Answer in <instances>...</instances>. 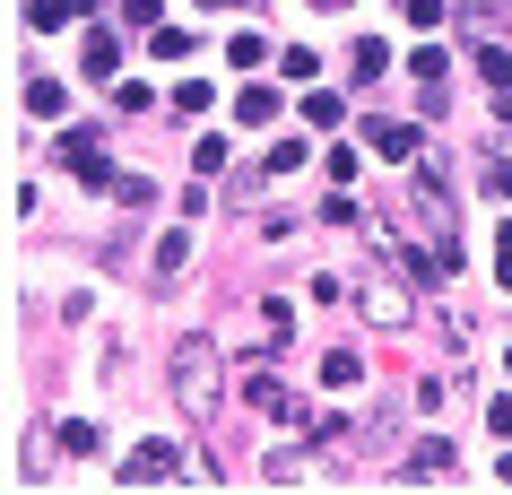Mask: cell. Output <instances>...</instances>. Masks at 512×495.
<instances>
[{"label":"cell","instance_id":"cell-1","mask_svg":"<svg viewBox=\"0 0 512 495\" xmlns=\"http://www.w3.org/2000/svg\"><path fill=\"white\" fill-rule=\"evenodd\" d=\"M217 348L209 339H183V348H174V365H165V383H174V409L191 417V426H209L217 417Z\"/></svg>","mask_w":512,"mask_h":495},{"label":"cell","instance_id":"cell-2","mask_svg":"<svg viewBox=\"0 0 512 495\" xmlns=\"http://www.w3.org/2000/svg\"><path fill=\"white\" fill-rule=\"evenodd\" d=\"M183 478V452L174 443H131L122 452V487H174Z\"/></svg>","mask_w":512,"mask_h":495},{"label":"cell","instance_id":"cell-3","mask_svg":"<svg viewBox=\"0 0 512 495\" xmlns=\"http://www.w3.org/2000/svg\"><path fill=\"white\" fill-rule=\"evenodd\" d=\"M61 165H70L79 183H96V192L113 183V165H105V139H96V131H70V139H61Z\"/></svg>","mask_w":512,"mask_h":495},{"label":"cell","instance_id":"cell-4","mask_svg":"<svg viewBox=\"0 0 512 495\" xmlns=\"http://www.w3.org/2000/svg\"><path fill=\"white\" fill-rule=\"evenodd\" d=\"M183 270H191V226H165L157 252H148V278H157V287H174Z\"/></svg>","mask_w":512,"mask_h":495},{"label":"cell","instance_id":"cell-5","mask_svg":"<svg viewBox=\"0 0 512 495\" xmlns=\"http://www.w3.org/2000/svg\"><path fill=\"white\" fill-rule=\"evenodd\" d=\"M356 304H365V322H374V330H408V322H417V313H408V296H400V287H382V278H374Z\"/></svg>","mask_w":512,"mask_h":495},{"label":"cell","instance_id":"cell-6","mask_svg":"<svg viewBox=\"0 0 512 495\" xmlns=\"http://www.w3.org/2000/svg\"><path fill=\"white\" fill-rule=\"evenodd\" d=\"M243 391H252V409L287 417V426H296V417H304V400H296V391H287V383H278V374H252V383H243Z\"/></svg>","mask_w":512,"mask_h":495},{"label":"cell","instance_id":"cell-7","mask_svg":"<svg viewBox=\"0 0 512 495\" xmlns=\"http://www.w3.org/2000/svg\"><path fill=\"white\" fill-rule=\"evenodd\" d=\"M365 148H374V157H426L408 122H365Z\"/></svg>","mask_w":512,"mask_h":495},{"label":"cell","instance_id":"cell-8","mask_svg":"<svg viewBox=\"0 0 512 495\" xmlns=\"http://www.w3.org/2000/svg\"><path fill=\"white\" fill-rule=\"evenodd\" d=\"M79 70H87V79H113V70H122V44H113L105 27H87V44H79Z\"/></svg>","mask_w":512,"mask_h":495},{"label":"cell","instance_id":"cell-9","mask_svg":"<svg viewBox=\"0 0 512 495\" xmlns=\"http://www.w3.org/2000/svg\"><path fill=\"white\" fill-rule=\"evenodd\" d=\"M70 18H96V0H35V9H27V27H35V35L70 27Z\"/></svg>","mask_w":512,"mask_h":495},{"label":"cell","instance_id":"cell-10","mask_svg":"<svg viewBox=\"0 0 512 495\" xmlns=\"http://www.w3.org/2000/svg\"><path fill=\"white\" fill-rule=\"evenodd\" d=\"M400 469H408V478H452V443H443V435H426Z\"/></svg>","mask_w":512,"mask_h":495},{"label":"cell","instance_id":"cell-11","mask_svg":"<svg viewBox=\"0 0 512 495\" xmlns=\"http://www.w3.org/2000/svg\"><path fill=\"white\" fill-rule=\"evenodd\" d=\"M261 478H270V487H296V478H313V461H304V452H287V443H278L270 461H261Z\"/></svg>","mask_w":512,"mask_h":495},{"label":"cell","instance_id":"cell-12","mask_svg":"<svg viewBox=\"0 0 512 495\" xmlns=\"http://www.w3.org/2000/svg\"><path fill=\"white\" fill-rule=\"evenodd\" d=\"M322 383H330V391L365 383V357H356V348H330V357H322Z\"/></svg>","mask_w":512,"mask_h":495},{"label":"cell","instance_id":"cell-13","mask_svg":"<svg viewBox=\"0 0 512 495\" xmlns=\"http://www.w3.org/2000/svg\"><path fill=\"white\" fill-rule=\"evenodd\" d=\"M304 122H313V131H339V122H348V105H339L330 87H313V96H304Z\"/></svg>","mask_w":512,"mask_h":495},{"label":"cell","instance_id":"cell-14","mask_svg":"<svg viewBox=\"0 0 512 495\" xmlns=\"http://www.w3.org/2000/svg\"><path fill=\"white\" fill-rule=\"evenodd\" d=\"M105 192L122 200V209H157V183H148V174H113Z\"/></svg>","mask_w":512,"mask_h":495},{"label":"cell","instance_id":"cell-15","mask_svg":"<svg viewBox=\"0 0 512 495\" xmlns=\"http://www.w3.org/2000/svg\"><path fill=\"white\" fill-rule=\"evenodd\" d=\"M61 105H70V96H61V79H27V113H35V122H53Z\"/></svg>","mask_w":512,"mask_h":495},{"label":"cell","instance_id":"cell-16","mask_svg":"<svg viewBox=\"0 0 512 495\" xmlns=\"http://www.w3.org/2000/svg\"><path fill=\"white\" fill-rule=\"evenodd\" d=\"M478 79L486 87H512V53H504V44H486V35H478Z\"/></svg>","mask_w":512,"mask_h":495},{"label":"cell","instance_id":"cell-17","mask_svg":"<svg viewBox=\"0 0 512 495\" xmlns=\"http://www.w3.org/2000/svg\"><path fill=\"white\" fill-rule=\"evenodd\" d=\"M235 113L252 122V131H261V122H278V96H270V87H243V96H235Z\"/></svg>","mask_w":512,"mask_h":495},{"label":"cell","instance_id":"cell-18","mask_svg":"<svg viewBox=\"0 0 512 495\" xmlns=\"http://www.w3.org/2000/svg\"><path fill=\"white\" fill-rule=\"evenodd\" d=\"M191 174H200V183H209V174H226V139H200V148H191Z\"/></svg>","mask_w":512,"mask_h":495},{"label":"cell","instance_id":"cell-19","mask_svg":"<svg viewBox=\"0 0 512 495\" xmlns=\"http://www.w3.org/2000/svg\"><path fill=\"white\" fill-rule=\"evenodd\" d=\"M96 443H105V435H96V426H87V417H70V426H61V452H70V461H87V452H96Z\"/></svg>","mask_w":512,"mask_h":495},{"label":"cell","instance_id":"cell-20","mask_svg":"<svg viewBox=\"0 0 512 495\" xmlns=\"http://www.w3.org/2000/svg\"><path fill=\"white\" fill-rule=\"evenodd\" d=\"M148 53H157V61H183L191 35H183V27H157V35H148Z\"/></svg>","mask_w":512,"mask_h":495},{"label":"cell","instance_id":"cell-21","mask_svg":"<svg viewBox=\"0 0 512 495\" xmlns=\"http://www.w3.org/2000/svg\"><path fill=\"white\" fill-rule=\"evenodd\" d=\"M486 192H495V200H512V157H495V165H486Z\"/></svg>","mask_w":512,"mask_h":495},{"label":"cell","instance_id":"cell-22","mask_svg":"<svg viewBox=\"0 0 512 495\" xmlns=\"http://www.w3.org/2000/svg\"><path fill=\"white\" fill-rule=\"evenodd\" d=\"M495 278L512 287V226H495Z\"/></svg>","mask_w":512,"mask_h":495},{"label":"cell","instance_id":"cell-23","mask_svg":"<svg viewBox=\"0 0 512 495\" xmlns=\"http://www.w3.org/2000/svg\"><path fill=\"white\" fill-rule=\"evenodd\" d=\"M200 9H252V0H200Z\"/></svg>","mask_w":512,"mask_h":495},{"label":"cell","instance_id":"cell-24","mask_svg":"<svg viewBox=\"0 0 512 495\" xmlns=\"http://www.w3.org/2000/svg\"><path fill=\"white\" fill-rule=\"evenodd\" d=\"M322 9H348V0H322Z\"/></svg>","mask_w":512,"mask_h":495}]
</instances>
